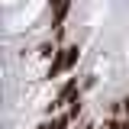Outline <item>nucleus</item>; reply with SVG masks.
Here are the masks:
<instances>
[{"instance_id":"1","label":"nucleus","mask_w":129,"mask_h":129,"mask_svg":"<svg viewBox=\"0 0 129 129\" xmlns=\"http://www.w3.org/2000/svg\"><path fill=\"white\" fill-rule=\"evenodd\" d=\"M81 58V48L71 42V45H58V52H55V58L48 61V71H45V78L48 81H55L58 74H64V71H71L74 64H78Z\"/></svg>"},{"instance_id":"2","label":"nucleus","mask_w":129,"mask_h":129,"mask_svg":"<svg viewBox=\"0 0 129 129\" xmlns=\"http://www.w3.org/2000/svg\"><path fill=\"white\" fill-rule=\"evenodd\" d=\"M55 52H58V42H42V45L36 48L39 58H55Z\"/></svg>"},{"instance_id":"3","label":"nucleus","mask_w":129,"mask_h":129,"mask_svg":"<svg viewBox=\"0 0 129 129\" xmlns=\"http://www.w3.org/2000/svg\"><path fill=\"white\" fill-rule=\"evenodd\" d=\"M126 126V116H110V119H103V126H97V129H123Z\"/></svg>"},{"instance_id":"4","label":"nucleus","mask_w":129,"mask_h":129,"mask_svg":"<svg viewBox=\"0 0 129 129\" xmlns=\"http://www.w3.org/2000/svg\"><path fill=\"white\" fill-rule=\"evenodd\" d=\"M94 84H97V78H94V74H87V78L81 81V90H90V87H94Z\"/></svg>"},{"instance_id":"5","label":"nucleus","mask_w":129,"mask_h":129,"mask_svg":"<svg viewBox=\"0 0 129 129\" xmlns=\"http://www.w3.org/2000/svg\"><path fill=\"white\" fill-rule=\"evenodd\" d=\"M36 129H55V123H52V116H45V119H42V123H39Z\"/></svg>"}]
</instances>
